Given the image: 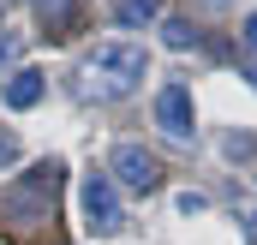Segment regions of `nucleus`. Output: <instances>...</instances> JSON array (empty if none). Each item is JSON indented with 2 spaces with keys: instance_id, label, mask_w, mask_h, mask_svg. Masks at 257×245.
<instances>
[{
  "instance_id": "obj_1",
  "label": "nucleus",
  "mask_w": 257,
  "mask_h": 245,
  "mask_svg": "<svg viewBox=\"0 0 257 245\" xmlns=\"http://www.w3.org/2000/svg\"><path fill=\"white\" fill-rule=\"evenodd\" d=\"M144 72H150V60H144L138 42H96L90 60H84V78H90L96 96H132L144 84Z\"/></svg>"
},
{
  "instance_id": "obj_2",
  "label": "nucleus",
  "mask_w": 257,
  "mask_h": 245,
  "mask_svg": "<svg viewBox=\"0 0 257 245\" xmlns=\"http://www.w3.org/2000/svg\"><path fill=\"white\" fill-rule=\"evenodd\" d=\"M78 209H84V227H90L96 239H114V233L126 227L114 174H84V185H78Z\"/></svg>"
},
{
  "instance_id": "obj_3",
  "label": "nucleus",
  "mask_w": 257,
  "mask_h": 245,
  "mask_svg": "<svg viewBox=\"0 0 257 245\" xmlns=\"http://www.w3.org/2000/svg\"><path fill=\"white\" fill-rule=\"evenodd\" d=\"M108 174L126 185V191H144V197H150V191L162 185V162H156L144 144H114V156H108Z\"/></svg>"
},
{
  "instance_id": "obj_4",
  "label": "nucleus",
  "mask_w": 257,
  "mask_h": 245,
  "mask_svg": "<svg viewBox=\"0 0 257 245\" xmlns=\"http://www.w3.org/2000/svg\"><path fill=\"white\" fill-rule=\"evenodd\" d=\"M156 126H162L174 144H192L197 138V108H192V90H186V84H162V90H156Z\"/></svg>"
},
{
  "instance_id": "obj_5",
  "label": "nucleus",
  "mask_w": 257,
  "mask_h": 245,
  "mask_svg": "<svg viewBox=\"0 0 257 245\" xmlns=\"http://www.w3.org/2000/svg\"><path fill=\"white\" fill-rule=\"evenodd\" d=\"M54 185H60V162L36 168L30 191H12V197H6V203H12V221H18V227H36V221H48V209H54Z\"/></svg>"
},
{
  "instance_id": "obj_6",
  "label": "nucleus",
  "mask_w": 257,
  "mask_h": 245,
  "mask_svg": "<svg viewBox=\"0 0 257 245\" xmlns=\"http://www.w3.org/2000/svg\"><path fill=\"white\" fill-rule=\"evenodd\" d=\"M42 96H48V78H42L36 66H18V72H12V78L0 84V102H6L12 114H24V108H36Z\"/></svg>"
},
{
  "instance_id": "obj_7",
  "label": "nucleus",
  "mask_w": 257,
  "mask_h": 245,
  "mask_svg": "<svg viewBox=\"0 0 257 245\" xmlns=\"http://www.w3.org/2000/svg\"><path fill=\"white\" fill-rule=\"evenodd\" d=\"M156 12H162V0H114V24H126V30L156 24Z\"/></svg>"
},
{
  "instance_id": "obj_8",
  "label": "nucleus",
  "mask_w": 257,
  "mask_h": 245,
  "mask_svg": "<svg viewBox=\"0 0 257 245\" xmlns=\"http://www.w3.org/2000/svg\"><path fill=\"white\" fill-rule=\"evenodd\" d=\"M162 30H168V48H192V42H197V30H192V24H180V18H168Z\"/></svg>"
},
{
  "instance_id": "obj_9",
  "label": "nucleus",
  "mask_w": 257,
  "mask_h": 245,
  "mask_svg": "<svg viewBox=\"0 0 257 245\" xmlns=\"http://www.w3.org/2000/svg\"><path fill=\"white\" fill-rule=\"evenodd\" d=\"M18 54H24V36L18 30H0V66H12Z\"/></svg>"
},
{
  "instance_id": "obj_10",
  "label": "nucleus",
  "mask_w": 257,
  "mask_h": 245,
  "mask_svg": "<svg viewBox=\"0 0 257 245\" xmlns=\"http://www.w3.org/2000/svg\"><path fill=\"white\" fill-rule=\"evenodd\" d=\"M221 150H227V156H233V162H239V156H251V150H257V138H245V132H233V138H227V144H221Z\"/></svg>"
},
{
  "instance_id": "obj_11",
  "label": "nucleus",
  "mask_w": 257,
  "mask_h": 245,
  "mask_svg": "<svg viewBox=\"0 0 257 245\" xmlns=\"http://www.w3.org/2000/svg\"><path fill=\"white\" fill-rule=\"evenodd\" d=\"M12 162H18V138H12V132H0V168H12Z\"/></svg>"
},
{
  "instance_id": "obj_12",
  "label": "nucleus",
  "mask_w": 257,
  "mask_h": 245,
  "mask_svg": "<svg viewBox=\"0 0 257 245\" xmlns=\"http://www.w3.org/2000/svg\"><path fill=\"white\" fill-rule=\"evenodd\" d=\"M245 48H251V54H257V12H251V18H245Z\"/></svg>"
},
{
  "instance_id": "obj_13",
  "label": "nucleus",
  "mask_w": 257,
  "mask_h": 245,
  "mask_svg": "<svg viewBox=\"0 0 257 245\" xmlns=\"http://www.w3.org/2000/svg\"><path fill=\"white\" fill-rule=\"evenodd\" d=\"M36 6H42V12H54V18L66 12V0H36Z\"/></svg>"
},
{
  "instance_id": "obj_14",
  "label": "nucleus",
  "mask_w": 257,
  "mask_h": 245,
  "mask_svg": "<svg viewBox=\"0 0 257 245\" xmlns=\"http://www.w3.org/2000/svg\"><path fill=\"white\" fill-rule=\"evenodd\" d=\"M245 227H251V233H257V209H245Z\"/></svg>"
},
{
  "instance_id": "obj_15",
  "label": "nucleus",
  "mask_w": 257,
  "mask_h": 245,
  "mask_svg": "<svg viewBox=\"0 0 257 245\" xmlns=\"http://www.w3.org/2000/svg\"><path fill=\"white\" fill-rule=\"evenodd\" d=\"M215 6H227V0H215Z\"/></svg>"
}]
</instances>
